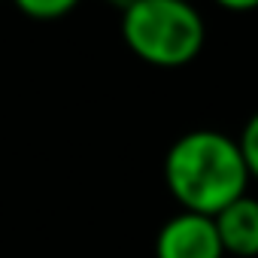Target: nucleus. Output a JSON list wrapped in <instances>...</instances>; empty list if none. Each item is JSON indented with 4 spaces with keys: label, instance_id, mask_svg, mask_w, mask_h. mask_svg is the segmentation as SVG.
Here are the masks:
<instances>
[{
    "label": "nucleus",
    "instance_id": "obj_1",
    "mask_svg": "<svg viewBox=\"0 0 258 258\" xmlns=\"http://www.w3.org/2000/svg\"><path fill=\"white\" fill-rule=\"evenodd\" d=\"M164 185L188 213H222L249 185L237 140L213 127L182 134L164 155Z\"/></svg>",
    "mask_w": 258,
    "mask_h": 258
},
{
    "label": "nucleus",
    "instance_id": "obj_2",
    "mask_svg": "<svg viewBox=\"0 0 258 258\" xmlns=\"http://www.w3.org/2000/svg\"><path fill=\"white\" fill-rule=\"evenodd\" d=\"M121 40L143 64L176 70L201 55L207 25L191 0H137L121 13Z\"/></svg>",
    "mask_w": 258,
    "mask_h": 258
},
{
    "label": "nucleus",
    "instance_id": "obj_3",
    "mask_svg": "<svg viewBox=\"0 0 258 258\" xmlns=\"http://www.w3.org/2000/svg\"><path fill=\"white\" fill-rule=\"evenodd\" d=\"M155 258H225L213 216L179 210L155 237Z\"/></svg>",
    "mask_w": 258,
    "mask_h": 258
},
{
    "label": "nucleus",
    "instance_id": "obj_4",
    "mask_svg": "<svg viewBox=\"0 0 258 258\" xmlns=\"http://www.w3.org/2000/svg\"><path fill=\"white\" fill-rule=\"evenodd\" d=\"M225 255L255 258L258 255V198H237L222 213L213 216Z\"/></svg>",
    "mask_w": 258,
    "mask_h": 258
},
{
    "label": "nucleus",
    "instance_id": "obj_5",
    "mask_svg": "<svg viewBox=\"0 0 258 258\" xmlns=\"http://www.w3.org/2000/svg\"><path fill=\"white\" fill-rule=\"evenodd\" d=\"M22 16L34 19V22H58L64 16H70L82 0H13Z\"/></svg>",
    "mask_w": 258,
    "mask_h": 258
},
{
    "label": "nucleus",
    "instance_id": "obj_6",
    "mask_svg": "<svg viewBox=\"0 0 258 258\" xmlns=\"http://www.w3.org/2000/svg\"><path fill=\"white\" fill-rule=\"evenodd\" d=\"M237 146H240V155H243L249 179H258V112H252L246 118L243 131L237 137Z\"/></svg>",
    "mask_w": 258,
    "mask_h": 258
},
{
    "label": "nucleus",
    "instance_id": "obj_7",
    "mask_svg": "<svg viewBox=\"0 0 258 258\" xmlns=\"http://www.w3.org/2000/svg\"><path fill=\"white\" fill-rule=\"evenodd\" d=\"M216 7L222 10H231V13H252L258 10V0H213Z\"/></svg>",
    "mask_w": 258,
    "mask_h": 258
},
{
    "label": "nucleus",
    "instance_id": "obj_8",
    "mask_svg": "<svg viewBox=\"0 0 258 258\" xmlns=\"http://www.w3.org/2000/svg\"><path fill=\"white\" fill-rule=\"evenodd\" d=\"M106 4H109L112 10H118V13H127V10L137 4V0H106Z\"/></svg>",
    "mask_w": 258,
    "mask_h": 258
}]
</instances>
